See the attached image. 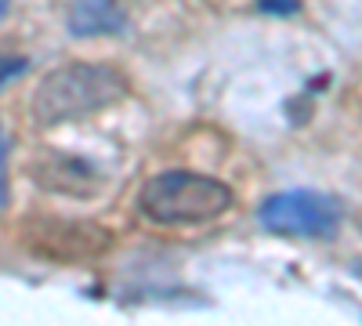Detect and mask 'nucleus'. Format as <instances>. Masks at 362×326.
<instances>
[{"label":"nucleus","mask_w":362,"mask_h":326,"mask_svg":"<svg viewBox=\"0 0 362 326\" xmlns=\"http://www.w3.org/2000/svg\"><path fill=\"white\" fill-rule=\"evenodd\" d=\"M131 91L127 76L105 62H69L51 69L33 95V120L40 127L73 124L80 116L102 112Z\"/></svg>","instance_id":"obj_1"},{"label":"nucleus","mask_w":362,"mask_h":326,"mask_svg":"<svg viewBox=\"0 0 362 326\" xmlns=\"http://www.w3.org/2000/svg\"><path fill=\"white\" fill-rule=\"evenodd\" d=\"M235 203V192L196 170H163L138 192V211L156 225H203L221 218Z\"/></svg>","instance_id":"obj_2"},{"label":"nucleus","mask_w":362,"mask_h":326,"mask_svg":"<svg viewBox=\"0 0 362 326\" xmlns=\"http://www.w3.org/2000/svg\"><path fill=\"white\" fill-rule=\"evenodd\" d=\"M261 225L276 235H300V240H329L341 225V206L334 196L293 189L276 192L261 206Z\"/></svg>","instance_id":"obj_3"},{"label":"nucleus","mask_w":362,"mask_h":326,"mask_svg":"<svg viewBox=\"0 0 362 326\" xmlns=\"http://www.w3.org/2000/svg\"><path fill=\"white\" fill-rule=\"evenodd\" d=\"M25 243L40 250L44 257H58V261L90 257L109 247L105 232L83 221H47L44 228H25Z\"/></svg>","instance_id":"obj_4"},{"label":"nucleus","mask_w":362,"mask_h":326,"mask_svg":"<svg viewBox=\"0 0 362 326\" xmlns=\"http://www.w3.org/2000/svg\"><path fill=\"white\" fill-rule=\"evenodd\" d=\"M33 174H37V185L47 189V192H66V196H90L102 177L98 170L83 163V160H73V156H62V153H44L37 163H33Z\"/></svg>","instance_id":"obj_5"},{"label":"nucleus","mask_w":362,"mask_h":326,"mask_svg":"<svg viewBox=\"0 0 362 326\" xmlns=\"http://www.w3.org/2000/svg\"><path fill=\"white\" fill-rule=\"evenodd\" d=\"M127 15L116 0H73L69 8V33L73 37H109L124 33Z\"/></svg>","instance_id":"obj_6"},{"label":"nucleus","mask_w":362,"mask_h":326,"mask_svg":"<svg viewBox=\"0 0 362 326\" xmlns=\"http://www.w3.org/2000/svg\"><path fill=\"white\" fill-rule=\"evenodd\" d=\"M29 69V58H22V54H0V87H4L8 80H15V76H22Z\"/></svg>","instance_id":"obj_7"},{"label":"nucleus","mask_w":362,"mask_h":326,"mask_svg":"<svg viewBox=\"0 0 362 326\" xmlns=\"http://www.w3.org/2000/svg\"><path fill=\"white\" fill-rule=\"evenodd\" d=\"M257 8L268 15H293L300 8V0H257Z\"/></svg>","instance_id":"obj_8"},{"label":"nucleus","mask_w":362,"mask_h":326,"mask_svg":"<svg viewBox=\"0 0 362 326\" xmlns=\"http://www.w3.org/2000/svg\"><path fill=\"white\" fill-rule=\"evenodd\" d=\"M8 203V145H4V134H0V211Z\"/></svg>","instance_id":"obj_9"},{"label":"nucleus","mask_w":362,"mask_h":326,"mask_svg":"<svg viewBox=\"0 0 362 326\" xmlns=\"http://www.w3.org/2000/svg\"><path fill=\"white\" fill-rule=\"evenodd\" d=\"M8 15V0H0V18H4Z\"/></svg>","instance_id":"obj_10"}]
</instances>
